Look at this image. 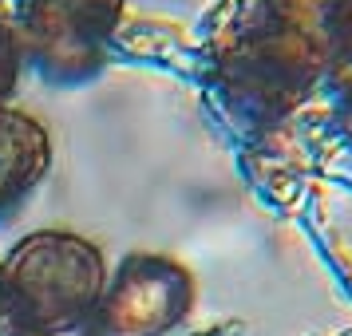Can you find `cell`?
I'll use <instances>...</instances> for the list:
<instances>
[{"mask_svg": "<svg viewBox=\"0 0 352 336\" xmlns=\"http://www.w3.org/2000/svg\"><path fill=\"white\" fill-rule=\"evenodd\" d=\"M324 0H250L214 52V87L230 111L270 127L324 87Z\"/></svg>", "mask_w": 352, "mask_h": 336, "instance_id": "obj_1", "label": "cell"}, {"mask_svg": "<svg viewBox=\"0 0 352 336\" xmlns=\"http://www.w3.org/2000/svg\"><path fill=\"white\" fill-rule=\"evenodd\" d=\"M4 297L24 333L67 336L87 328L103 285L107 257L96 241L72 229H36L0 261Z\"/></svg>", "mask_w": 352, "mask_h": 336, "instance_id": "obj_2", "label": "cell"}, {"mask_svg": "<svg viewBox=\"0 0 352 336\" xmlns=\"http://www.w3.org/2000/svg\"><path fill=\"white\" fill-rule=\"evenodd\" d=\"M24 64L56 87H80L107 67L127 0H8Z\"/></svg>", "mask_w": 352, "mask_h": 336, "instance_id": "obj_3", "label": "cell"}, {"mask_svg": "<svg viewBox=\"0 0 352 336\" xmlns=\"http://www.w3.org/2000/svg\"><path fill=\"white\" fill-rule=\"evenodd\" d=\"M194 297V273L178 257L139 249L107 273L87 328L96 336H166L190 317Z\"/></svg>", "mask_w": 352, "mask_h": 336, "instance_id": "obj_4", "label": "cell"}, {"mask_svg": "<svg viewBox=\"0 0 352 336\" xmlns=\"http://www.w3.org/2000/svg\"><path fill=\"white\" fill-rule=\"evenodd\" d=\"M52 166V135L36 115L0 107V218L44 182Z\"/></svg>", "mask_w": 352, "mask_h": 336, "instance_id": "obj_5", "label": "cell"}, {"mask_svg": "<svg viewBox=\"0 0 352 336\" xmlns=\"http://www.w3.org/2000/svg\"><path fill=\"white\" fill-rule=\"evenodd\" d=\"M324 44H329L324 91L352 96V0H324Z\"/></svg>", "mask_w": 352, "mask_h": 336, "instance_id": "obj_6", "label": "cell"}, {"mask_svg": "<svg viewBox=\"0 0 352 336\" xmlns=\"http://www.w3.org/2000/svg\"><path fill=\"white\" fill-rule=\"evenodd\" d=\"M20 71H24L20 36H16V24H12L8 4L0 0V107L12 99V91H16V83H20Z\"/></svg>", "mask_w": 352, "mask_h": 336, "instance_id": "obj_7", "label": "cell"}, {"mask_svg": "<svg viewBox=\"0 0 352 336\" xmlns=\"http://www.w3.org/2000/svg\"><path fill=\"white\" fill-rule=\"evenodd\" d=\"M333 119H336V131L349 146L352 155V96H333Z\"/></svg>", "mask_w": 352, "mask_h": 336, "instance_id": "obj_8", "label": "cell"}, {"mask_svg": "<svg viewBox=\"0 0 352 336\" xmlns=\"http://www.w3.org/2000/svg\"><path fill=\"white\" fill-rule=\"evenodd\" d=\"M20 333L24 328L12 320V309H8V297H4V281H0V336H20Z\"/></svg>", "mask_w": 352, "mask_h": 336, "instance_id": "obj_9", "label": "cell"}, {"mask_svg": "<svg viewBox=\"0 0 352 336\" xmlns=\"http://www.w3.org/2000/svg\"><path fill=\"white\" fill-rule=\"evenodd\" d=\"M20 336H32V333H20Z\"/></svg>", "mask_w": 352, "mask_h": 336, "instance_id": "obj_10", "label": "cell"}]
</instances>
